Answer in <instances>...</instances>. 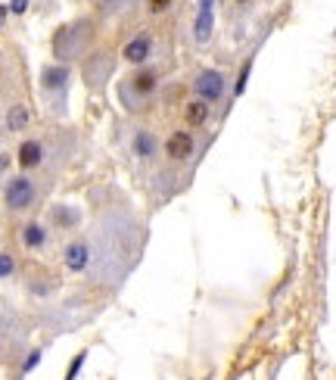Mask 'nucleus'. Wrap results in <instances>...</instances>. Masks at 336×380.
Listing matches in <instances>:
<instances>
[{
    "mask_svg": "<svg viewBox=\"0 0 336 380\" xmlns=\"http://www.w3.org/2000/svg\"><path fill=\"white\" fill-rule=\"evenodd\" d=\"M38 181H34L32 175H10L4 181V206H6V212H16V215H22L28 212L34 203H38Z\"/></svg>",
    "mask_w": 336,
    "mask_h": 380,
    "instance_id": "nucleus-3",
    "label": "nucleus"
},
{
    "mask_svg": "<svg viewBox=\"0 0 336 380\" xmlns=\"http://www.w3.org/2000/svg\"><path fill=\"white\" fill-rule=\"evenodd\" d=\"M41 358H44V349H38V346L28 349V353H25V362H22V374H32V371L41 365Z\"/></svg>",
    "mask_w": 336,
    "mask_h": 380,
    "instance_id": "nucleus-19",
    "label": "nucleus"
},
{
    "mask_svg": "<svg viewBox=\"0 0 336 380\" xmlns=\"http://www.w3.org/2000/svg\"><path fill=\"white\" fill-rule=\"evenodd\" d=\"M47 215H50V225L60 228V231H72V228L81 225V209L72 203H53Z\"/></svg>",
    "mask_w": 336,
    "mask_h": 380,
    "instance_id": "nucleus-15",
    "label": "nucleus"
},
{
    "mask_svg": "<svg viewBox=\"0 0 336 380\" xmlns=\"http://www.w3.org/2000/svg\"><path fill=\"white\" fill-rule=\"evenodd\" d=\"M62 265H66V271H72V275H84V271L90 268V243L84 240V237H75V240H69L66 247H62Z\"/></svg>",
    "mask_w": 336,
    "mask_h": 380,
    "instance_id": "nucleus-7",
    "label": "nucleus"
},
{
    "mask_svg": "<svg viewBox=\"0 0 336 380\" xmlns=\"http://www.w3.org/2000/svg\"><path fill=\"white\" fill-rule=\"evenodd\" d=\"M6 6H10V13H16V16H22V13L28 10V0H10V4H6Z\"/></svg>",
    "mask_w": 336,
    "mask_h": 380,
    "instance_id": "nucleus-22",
    "label": "nucleus"
},
{
    "mask_svg": "<svg viewBox=\"0 0 336 380\" xmlns=\"http://www.w3.org/2000/svg\"><path fill=\"white\" fill-rule=\"evenodd\" d=\"M13 275H16V262H13L10 249H4V253H0V281H10Z\"/></svg>",
    "mask_w": 336,
    "mask_h": 380,
    "instance_id": "nucleus-18",
    "label": "nucleus"
},
{
    "mask_svg": "<svg viewBox=\"0 0 336 380\" xmlns=\"http://www.w3.org/2000/svg\"><path fill=\"white\" fill-rule=\"evenodd\" d=\"M112 69H116V56L112 53H97L84 63V78H88V88L100 91L106 81L112 78Z\"/></svg>",
    "mask_w": 336,
    "mask_h": 380,
    "instance_id": "nucleus-10",
    "label": "nucleus"
},
{
    "mask_svg": "<svg viewBox=\"0 0 336 380\" xmlns=\"http://www.w3.org/2000/svg\"><path fill=\"white\" fill-rule=\"evenodd\" d=\"M19 243L28 249V253H44L50 247V228L41 218H32L19 228Z\"/></svg>",
    "mask_w": 336,
    "mask_h": 380,
    "instance_id": "nucleus-11",
    "label": "nucleus"
},
{
    "mask_svg": "<svg viewBox=\"0 0 336 380\" xmlns=\"http://www.w3.org/2000/svg\"><path fill=\"white\" fill-rule=\"evenodd\" d=\"M103 4H106V6H121L125 0H103Z\"/></svg>",
    "mask_w": 336,
    "mask_h": 380,
    "instance_id": "nucleus-23",
    "label": "nucleus"
},
{
    "mask_svg": "<svg viewBox=\"0 0 336 380\" xmlns=\"http://www.w3.org/2000/svg\"><path fill=\"white\" fill-rule=\"evenodd\" d=\"M181 119H184V125H187L190 131H196V128H206V125H209V119H212V103H206V100L193 97V100H187V103H184Z\"/></svg>",
    "mask_w": 336,
    "mask_h": 380,
    "instance_id": "nucleus-14",
    "label": "nucleus"
},
{
    "mask_svg": "<svg viewBox=\"0 0 336 380\" xmlns=\"http://www.w3.org/2000/svg\"><path fill=\"white\" fill-rule=\"evenodd\" d=\"M84 362H88V349L75 353V358L69 362V368H66V374H62V380H78V374H81V368H84Z\"/></svg>",
    "mask_w": 336,
    "mask_h": 380,
    "instance_id": "nucleus-17",
    "label": "nucleus"
},
{
    "mask_svg": "<svg viewBox=\"0 0 336 380\" xmlns=\"http://www.w3.org/2000/svg\"><path fill=\"white\" fill-rule=\"evenodd\" d=\"M44 159H47V143L41 140V138H25V140L16 147V162H19V166H22L25 171L41 169V166H44Z\"/></svg>",
    "mask_w": 336,
    "mask_h": 380,
    "instance_id": "nucleus-13",
    "label": "nucleus"
},
{
    "mask_svg": "<svg viewBox=\"0 0 336 380\" xmlns=\"http://www.w3.org/2000/svg\"><path fill=\"white\" fill-rule=\"evenodd\" d=\"M159 153H162V143L149 128H137L131 134V156H137L140 162H156Z\"/></svg>",
    "mask_w": 336,
    "mask_h": 380,
    "instance_id": "nucleus-12",
    "label": "nucleus"
},
{
    "mask_svg": "<svg viewBox=\"0 0 336 380\" xmlns=\"http://www.w3.org/2000/svg\"><path fill=\"white\" fill-rule=\"evenodd\" d=\"M234 4H249V0H234Z\"/></svg>",
    "mask_w": 336,
    "mask_h": 380,
    "instance_id": "nucleus-24",
    "label": "nucleus"
},
{
    "mask_svg": "<svg viewBox=\"0 0 336 380\" xmlns=\"http://www.w3.org/2000/svg\"><path fill=\"white\" fill-rule=\"evenodd\" d=\"M88 22H69L62 28H56L53 34V56L56 63H72L84 53V44H88Z\"/></svg>",
    "mask_w": 336,
    "mask_h": 380,
    "instance_id": "nucleus-4",
    "label": "nucleus"
},
{
    "mask_svg": "<svg viewBox=\"0 0 336 380\" xmlns=\"http://www.w3.org/2000/svg\"><path fill=\"white\" fill-rule=\"evenodd\" d=\"M249 72H253V60H246V63H243V69H240L237 81H234V97H240V94H243V91H246V81H249Z\"/></svg>",
    "mask_w": 336,
    "mask_h": 380,
    "instance_id": "nucleus-20",
    "label": "nucleus"
},
{
    "mask_svg": "<svg viewBox=\"0 0 336 380\" xmlns=\"http://www.w3.org/2000/svg\"><path fill=\"white\" fill-rule=\"evenodd\" d=\"M171 4H175V0H147V13L149 16H162V13L171 10Z\"/></svg>",
    "mask_w": 336,
    "mask_h": 380,
    "instance_id": "nucleus-21",
    "label": "nucleus"
},
{
    "mask_svg": "<svg viewBox=\"0 0 336 380\" xmlns=\"http://www.w3.org/2000/svg\"><path fill=\"white\" fill-rule=\"evenodd\" d=\"M69 84H72V69H69L66 63H47V66L38 72V88H41V94H44L53 116H62V112H66Z\"/></svg>",
    "mask_w": 336,
    "mask_h": 380,
    "instance_id": "nucleus-2",
    "label": "nucleus"
},
{
    "mask_svg": "<svg viewBox=\"0 0 336 380\" xmlns=\"http://www.w3.org/2000/svg\"><path fill=\"white\" fill-rule=\"evenodd\" d=\"M32 125V112H28L25 103H10L4 112V131L6 134H19Z\"/></svg>",
    "mask_w": 336,
    "mask_h": 380,
    "instance_id": "nucleus-16",
    "label": "nucleus"
},
{
    "mask_svg": "<svg viewBox=\"0 0 336 380\" xmlns=\"http://www.w3.org/2000/svg\"><path fill=\"white\" fill-rule=\"evenodd\" d=\"M121 60L131 63V66H144L147 60H153V34L137 32L121 44Z\"/></svg>",
    "mask_w": 336,
    "mask_h": 380,
    "instance_id": "nucleus-8",
    "label": "nucleus"
},
{
    "mask_svg": "<svg viewBox=\"0 0 336 380\" xmlns=\"http://www.w3.org/2000/svg\"><path fill=\"white\" fill-rule=\"evenodd\" d=\"M193 94L206 103H221L227 94V75L221 69H199L196 78H193Z\"/></svg>",
    "mask_w": 336,
    "mask_h": 380,
    "instance_id": "nucleus-5",
    "label": "nucleus"
},
{
    "mask_svg": "<svg viewBox=\"0 0 336 380\" xmlns=\"http://www.w3.org/2000/svg\"><path fill=\"white\" fill-rule=\"evenodd\" d=\"M162 88V78L156 69H147V66H137L134 72H128L125 78L119 81V100L128 112H137L159 94Z\"/></svg>",
    "mask_w": 336,
    "mask_h": 380,
    "instance_id": "nucleus-1",
    "label": "nucleus"
},
{
    "mask_svg": "<svg viewBox=\"0 0 336 380\" xmlns=\"http://www.w3.org/2000/svg\"><path fill=\"white\" fill-rule=\"evenodd\" d=\"M215 34V0H199L196 19H193V41L199 47H206Z\"/></svg>",
    "mask_w": 336,
    "mask_h": 380,
    "instance_id": "nucleus-9",
    "label": "nucleus"
},
{
    "mask_svg": "<svg viewBox=\"0 0 336 380\" xmlns=\"http://www.w3.org/2000/svg\"><path fill=\"white\" fill-rule=\"evenodd\" d=\"M162 150H166L171 162H190L193 153H196V138H193L190 128H177V131H171L166 138Z\"/></svg>",
    "mask_w": 336,
    "mask_h": 380,
    "instance_id": "nucleus-6",
    "label": "nucleus"
}]
</instances>
